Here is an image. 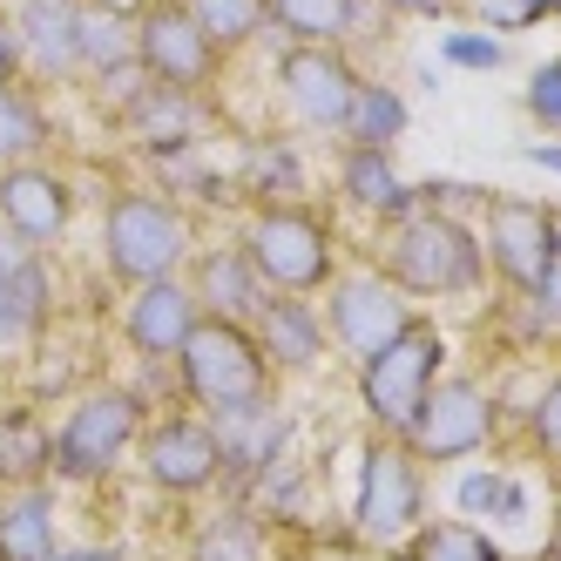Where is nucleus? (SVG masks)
Masks as SVG:
<instances>
[{
	"label": "nucleus",
	"instance_id": "obj_37",
	"mask_svg": "<svg viewBox=\"0 0 561 561\" xmlns=\"http://www.w3.org/2000/svg\"><path fill=\"white\" fill-rule=\"evenodd\" d=\"M494 494H501V467H467V473H454V501H460L467 520H488L494 514Z\"/></svg>",
	"mask_w": 561,
	"mask_h": 561
},
{
	"label": "nucleus",
	"instance_id": "obj_35",
	"mask_svg": "<svg viewBox=\"0 0 561 561\" xmlns=\"http://www.w3.org/2000/svg\"><path fill=\"white\" fill-rule=\"evenodd\" d=\"M460 8L473 14V27H494V34H528V27H541L535 0H460Z\"/></svg>",
	"mask_w": 561,
	"mask_h": 561
},
{
	"label": "nucleus",
	"instance_id": "obj_38",
	"mask_svg": "<svg viewBox=\"0 0 561 561\" xmlns=\"http://www.w3.org/2000/svg\"><path fill=\"white\" fill-rule=\"evenodd\" d=\"M528 433H535V447L548 454V460H561V373L541 386V399H535V413H528Z\"/></svg>",
	"mask_w": 561,
	"mask_h": 561
},
{
	"label": "nucleus",
	"instance_id": "obj_9",
	"mask_svg": "<svg viewBox=\"0 0 561 561\" xmlns=\"http://www.w3.org/2000/svg\"><path fill=\"white\" fill-rule=\"evenodd\" d=\"M407 325H413V298L386 271H339L325 285V339L352 366H366L373 352H386Z\"/></svg>",
	"mask_w": 561,
	"mask_h": 561
},
{
	"label": "nucleus",
	"instance_id": "obj_22",
	"mask_svg": "<svg viewBox=\"0 0 561 561\" xmlns=\"http://www.w3.org/2000/svg\"><path fill=\"white\" fill-rule=\"evenodd\" d=\"M257 345H264V358H271V373H311L318 358H325V311H311V298H298V291H271V305L257 311Z\"/></svg>",
	"mask_w": 561,
	"mask_h": 561
},
{
	"label": "nucleus",
	"instance_id": "obj_45",
	"mask_svg": "<svg viewBox=\"0 0 561 561\" xmlns=\"http://www.w3.org/2000/svg\"><path fill=\"white\" fill-rule=\"evenodd\" d=\"M528 156H535V163H541L548 176H561V136H541V142H535Z\"/></svg>",
	"mask_w": 561,
	"mask_h": 561
},
{
	"label": "nucleus",
	"instance_id": "obj_19",
	"mask_svg": "<svg viewBox=\"0 0 561 561\" xmlns=\"http://www.w3.org/2000/svg\"><path fill=\"white\" fill-rule=\"evenodd\" d=\"M190 291H196V311L237 318V325H257V311L271 305V285L257 277V264L244 257V244H210V251H196Z\"/></svg>",
	"mask_w": 561,
	"mask_h": 561
},
{
	"label": "nucleus",
	"instance_id": "obj_27",
	"mask_svg": "<svg viewBox=\"0 0 561 561\" xmlns=\"http://www.w3.org/2000/svg\"><path fill=\"white\" fill-rule=\"evenodd\" d=\"M399 561H501V548L480 520H420Z\"/></svg>",
	"mask_w": 561,
	"mask_h": 561
},
{
	"label": "nucleus",
	"instance_id": "obj_26",
	"mask_svg": "<svg viewBox=\"0 0 561 561\" xmlns=\"http://www.w3.org/2000/svg\"><path fill=\"white\" fill-rule=\"evenodd\" d=\"M42 149H48V108H42L27 75H14V82H0V170L27 163Z\"/></svg>",
	"mask_w": 561,
	"mask_h": 561
},
{
	"label": "nucleus",
	"instance_id": "obj_49",
	"mask_svg": "<svg viewBox=\"0 0 561 561\" xmlns=\"http://www.w3.org/2000/svg\"><path fill=\"white\" fill-rule=\"evenodd\" d=\"M541 561H561V535H554V541H548V554H541Z\"/></svg>",
	"mask_w": 561,
	"mask_h": 561
},
{
	"label": "nucleus",
	"instance_id": "obj_17",
	"mask_svg": "<svg viewBox=\"0 0 561 561\" xmlns=\"http://www.w3.org/2000/svg\"><path fill=\"white\" fill-rule=\"evenodd\" d=\"M196 325V291L190 277H149V285H129L123 298V339L142 352V358H176L183 332Z\"/></svg>",
	"mask_w": 561,
	"mask_h": 561
},
{
	"label": "nucleus",
	"instance_id": "obj_8",
	"mask_svg": "<svg viewBox=\"0 0 561 561\" xmlns=\"http://www.w3.org/2000/svg\"><path fill=\"white\" fill-rule=\"evenodd\" d=\"M426 507V480L407 439H373L358 460V501H352V535L366 548H407V535L420 528Z\"/></svg>",
	"mask_w": 561,
	"mask_h": 561
},
{
	"label": "nucleus",
	"instance_id": "obj_52",
	"mask_svg": "<svg viewBox=\"0 0 561 561\" xmlns=\"http://www.w3.org/2000/svg\"><path fill=\"white\" fill-rule=\"evenodd\" d=\"M0 561H8V554H0Z\"/></svg>",
	"mask_w": 561,
	"mask_h": 561
},
{
	"label": "nucleus",
	"instance_id": "obj_16",
	"mask_svg": "<svg viewBox=\"0 0 561 561\" xmlns=\"http://www.w3.org/2000/svg\"><path fill=\"white\" fill-rule=\"evenodd\" d=\"M48 311H55L48 257L34 251V244H21L14 230H0V352H27V345H42Z\"/></svg>",
	"mask_w": 561,
	"mask_h": 561
},
{
	"label": "nucleus",
	"instance_id": "obj_10",
	"mask_svg": "<svg viewBox=\"0 0 561 561\" xmlns=\"http://www.w3.org/2000/svg\"><path fill=\"white\" fill-rule=\"evenodd\" d=\"M494 399L480 379H447L439 373V386L426 392V407L407 433V447L420 467H447V460H480L494 447Z\"/></svg>",
	"mask_w": 561,
	"mask_h": 561
},
{
	"label": "nucleus",
	"instance_id": "obj_18",
	"mask_svg": "<svg viewBox=\"0 0 561 561\" xmlns=\"http://www.w3.org/2000/svg\"><path fill=\"white\" fill-rule=\"evenodd\" d=\"M210 433H217V460H224V473L257 480L277 454H285L291 420L277 413V407H271V392H264V399H244V407L210 413Z\"/></svg>",
	"mask_w": 561,
	"mask_h": 561
},
{
	"label": "nucleus",
	"instance_id": "obj_31",
	"mask_svg": "<svg viewBox=\"0 0 561 561\" xmlns=\"http://www.w3.org/2000/svg\"><path fill=\"white\" fill-rule=\"evenodd\" d=\"M190 561H271V548H264V520L257 514H217L204 535L190 541Z\"/></svg>",
	"mask_w": 561,
	"mask_h": 561
},
{
	"label": "nucleus",
	"instance_id": "obj_51",
	"mask_svg": "<svg viewBox=\"0 0 561 561\" xmlns=\"http://www.w3.org/2000/svg\"><path fill=\"white\" fill-rule=\"evenodd\" d=\"M0 8H8V0H0Z\"/></svg>",
	"mask_w": 561,
	"mask_h": 561
},
{
	"label": "nucleus",
	"instance_id": "obj_12",
	"mask_svg": "<svg viewBox=\"0 0 561 561\" xmlns=\"http://www.w3.org/2000/svg\"><path fill=\"white\" fill-rule=\"evenodd\" d=\"M480 251H488V271L507 291H535L554 264L548 204H535V196H488L480 204Z\"/></svg>",
	"mask_w": 561,
	"mask_h": 561
},
{
	"label": "nucleus",
	"instance_id": "obj_33",
	"mask_svg": "<svg viewBox=\"0 0 561 561\" xmlns=\"http://www.w3.org/2000/svg\"><path fill=\"white\" fill-rule=\"evenodd\" d=\"M439 61L447 68H467V75H494V68H507V34H494V27H447V42H439Z\"/></svg>",
	"mask_w": 561,
	"mask_h": 561
},
{
	"label": "nucleus",
	"instance_id": "obj_1",
	"mask_svg": "<svg viewBox=\"0 0 561 561\" xmlns=\"http://www.w3.org/2000/svg\"><path fill=\"white\" fill-rule=\"evenodd\" d=\"M379 271L392 277L407 298H460L488 285V251H480V230H467L447 210H413L386 224V244H379Z\"/></svg>",
	"mask_w": 561,
	"mask_h": 561
},
{
	"label": "nucleus",
	"instance_id": "obj_40",
	"mask_svg": "<svg viewBox=\"0 0 561 561\" xmlns=\"http://www.w3.org/2000/svg\"><path fill=\"white\" fill-rule=\"evenodd\" d=\"M528 305H535V318H541V332H561V264H548V277L528 291Z\"/></svg>",
	"mask_w": 561,
	"mask_h": 561
},
{
	"label": "nucleus",
	"instance_id": "obj_47",
	"mask_svg": "<svg viewBox=\"0 0 561 561\" xmlns=\"http://www.w3.org/2000/svg\"><path fill=\"white\" fill-rule=\"evenodd\" d=\"M548 251H554V264H561V204L548 210Z\"/></svg>",
	"mask_w": 561,
	"mask_h": 561
},
{
	"label": "nucleus",
	"instance_id": "obj_15",
	"mask_svg": "<svg viewBox=\"0 0 561 561\" xmlns=\"http://www.w3.org/2000/svg\"><path fill=\"white\" fill-rule=\"evenodd\" d=\"M142 473H149V488H163V494H204L217 488V433L210 420H196V413H156V426L142 433Z\"/></svg>",
	"mask_w": 561,
	"mask_h": 561
},
{
	"label": "nucleus",
	"instance_id": "obj_39",
	"mask_svg": "<svg viewBox=\"0 0 561 561\" xmlns=\"http://www.w3.org/2000/svg\"><path fill=\"white\" fill-rule=\"evenodd\" d=\"M420 204H426V210H447V217H460V210H480V204H488V190L433 176V183H420Z\"/></svg>",
	"mask_w": 561,
	"mask_h": 561
},
{
	"label": "nucleus",
	"instance_id": "obj_29",
	"mask_svg": "<svg viewBox=\"0 0 561 561\" xmlns=\"http://www.w3.org/2000/svg\"><path fill=\"white\" fill-rule=\"evenodd\" d=\"M183 8L196 14V27H204L224 55H244L251 42H264V27H271L264 0H183Z\"/></svg>",
	"mask_w": 561,
	"mask_h": 561
},
{
	"label": "nucleus",
	"instance_id": "obj_23",
	"mask_svg": "<svg viewBox=\"0 0 561 561\" xmlns=\"http://www.w3.org/2000/svg\"><path fill=\"white\" fill-rule=\"evenodd\" d=\"M407 129H413V102L399 95L392 82H373V75H358L339 136H345V142H366V149H399V136H407Z\"/></svg>",
	"mask_w": 561,
	"mask_h": 561
},
{
	"label": "nucleus",
	"instance_id": "obj_43",
	"mask_svg": "<svg viewBox=\"0 0 561 561\" xmlns=\"http://www.w3.org/2000/svg\"><path fill=\"white\" fill-rule=\"evenodd\" d=\"M14 75H21V42H14L8 8H0V82H14Z\"/></svg>",
	"mask_w": 561,
	"mask_h": 561
},
{
	"label": "nucleus",
	"instance_id": "obj_5",
	"mask_svg": "<svg viewBox=\"0 0 561 561\" xmlns=\"http://www.w3.org/2000/svg\"><path fill=\"white\" fill-rule=\"evenodd\" d=\"M149 407L136 386H89L75 392L68 420L55 426V473L75 480V488H89V480H108L115 460L129 454V439L142 433Z\"/></svg>",
	"mask_w": 561,
	"mask_h": 561
},
{
	"label": "nucleus",
	"instance_id": "obj_34",
	"mask_svg": "<svg viewBox=\"0 0 561 561\" xmlns=\"http://www.w3.org/2000/svg\"><path fill=\"white\" fill-rule=\"evenodd\" d=\"M520 108H528V123L541 136H561V55H548L535 75H528V95H520Z\"/></svg>",
	"mask_w": 561,
	"mask_h": 561
},
{
	"label": "nucleus",
	"instance_id": "obj_46",
	"mask_svg": "<svg viewBox=\"0 0 561 561\" xmlns=\"http://www.w3.org/2000/svg\"><path fill=\"white\" fill-rule=\"evenodd\" d=\"M89 8H108V14H129V21H136V14L149 8V0H89Z\"/></svg>",
	"mask_w": 561,
	"mask_h": 561
},
{
	"label": "nucleus",
	"instance_id": "obj_7",
	"mask_svg": "<svg viewBox=\"0 0 561 561\" xmlns=\"http://www.w3.org/2000/svg\"><path fill=\"white\" fill-rule=\"evenodd\" d=\"M352 82H358V68H352V55L339 42H285L277 48L271 89H277L285 129H298V136H339Z\"/></svg>",
	"mask_w": 561,
	"mask_h": 561
},
{
	"label": "nucleus",
	"instance_id": "obj_6",
	"mask_svg": "<svg viewBox=\"0 0 561 561\" xmlns=\"http://www.w3.org/2000/svg\"><path fill=\"white\" fill-rule=\"evenodd\" d=\"M439 373H447V345H439L433 325H413L399 332L386 352H373L366 366H358V399H366V413L386 439H407L420 407H426V392L439 386Z\"/></svg>",
	"mask_w": 561,
	"mask_h": 561
},
{
	"label": "nucleus",
	"instance_id": "obj_21",
	"mask_svg": "<svg viewBox=\"0 0 561 561\" xmlns=\"http://www.w3.org/2000/svg\"><path fill=\"white\" fill-rule=\"evenodd\" d=\"M115 123H123V136H129L142 156H156V149H176V142H196V136H204L210 108H204V95H196V89L149 82L129 108H115Z\"/></svg>",
	"mask_w": 561,
	"mask_h": 561
},
{
	"label": "nucleus",
	"instance_id": "obj_30",
	"mask_svg": "<svg viewBox=\"0 0 561 561\" xmlns=\"http://www.w3.org/2000/svg\"><path fill=\"white\" fill-rule=\"evenodd\" d=\"M271 34L285 42H345V14L352 0H264Z\"/></svg>",
	"mask_w": 561,
	"mask_h": 561
},
{
	"label": "nucleus",
	"instance_id": "obj_42",
	"mask_svg": "<svg viewBox=\"0 0 561 561\" xmlns=\"http://www.w3.org/2000/svg\"><path fill=\"white\" fill-rule=\"evenodd\" d=\"M520 514H528V480H520V473H501V494H494V514H488V520L514 528Z\"/></svg>",
	"mask_w": 561,
	"mask_h": 561
},
{
	"label": "nucleus",
	"instance_id": "obj_48",
	"mask_svg": "<svg viewBox=\"0 0 561 561\" xmlns=\"http://www.w3.org/2000/svg\"><path fill=\"white\" fill-rule=\"evenodd\" d=\"M554 8H561V0H535V14H541V21H554Z\"/></svg>",
	"mask_w": 561,
	"mask_h": 561
},
{
	"label": "nucleus",
	"instance_id": "obj_11",
	"mask_svg": "<svg viewBox=\"0 0 561 561\" xmlns=\"http://www.w3.org/2000/svg\"><path fill=\"white\" fill-rule=\"evenodd\" d=\"M136 61L156 75V82H170V89L210 95L230 55L196 27V14L183 8V0H149V8L136 14Z\"/></svg>",
	"mask_w": 561,
	"mask_h": 561
},
{
	"label": "nucleus",
	"instance_id": "obj_36",
	"mask_svg": "<svg viewBox=\"0 0 561 561\" xmlns=\"http://www.w3.org/2000/svg\"><path fill=\"white\" fill-rule=\"evenodd\" d=\"M89 82H95V95H102V108L115 115V108H129L149 82H156V75L142 68V61H123V68H102V75H89Z\"/></svg>",
	"mask_w": 561,
	"mask_h": 561
},
{
	"label": "nucleus",
	"instance_id": "obj_14",
	"mask_svg": "<svg viewBox=\"0 0 561 561\" xmlns=\"http://www.w3.org/2000/svg\"><path fill=\"white\" fill-rule=\"evenodd\" d=\"M68 224H75V190L61 183V170H48L42 156L0 170V230H14L34 251H55Z\"/></svg>",
	"mask_w": 561,
	"mask_h": 561
},
{
	"label": "nucleus",
	"instance_id": "obj_2",
	"mask_svg": "<svg viewBox=\"0 0 561 561\" xmlns=\"http://www.w3.org/2000/svg\"><path fill=\"white\" fill-rule=\"evenodd\" d=\"M271 358L257 345L251 325L237 318H217V311H196V325L183 332L176 345V392L204 413H224V407H244V399H264L271 392Z\"/></svg>",
	"mask_w": 561,
	"mask_h": 561
},
{
	"label": "nucleus",
	"instance_id": "obj_24",
	"mask_svg": "<svg viewBox=\"0 0 561 561\" xmlns=\"http://www.w3.org/2000/svg\"><path fill=\"white\" fill-rule=\"evenodd\" d=\"M55 473V433L27 407L0 413V488H42Z\"/></svg>",
	"mask_w": 561,
	"mask_h": 561
},
{
	"label": "nucleus",
	"instance_id": "obj_41",
	"mask_svg": "<svg viewBox=\"0 0 561 561\" xmlns=\"http://www.w3.org/2000/svg\"><path fill=\"white\" fill-rule=\"evenodd\" d=\"M392 21H454L460 0H379Z\"/></svg>",
	"mask_w": 561,
	"mask_h": 561
},
{
	"label": "nucleus",
	"instance_id": "obj_50",
	"mask_svg": "<svg viewBox=\"0 0 561 561\" xmlns=\"http://www.w3.org/2000/svg\"><path fill=\"white\" fill-rule=\"evenodd\" d=\"M554 21H561V8H554Z\"/></svg>",
	"mask_w": 561,
	"mask_h": 561
},
{
	"label": "nucleus",
	"instance_id": "obj_32",
	"mask_svg": "<svg viewBox=\"0 0 561 561\" xmlns=\"http://www.w3.org/2000/svg\"><path fill=\"white\" fill-rule=\"evenodd\" d=\"M244 183L257 204H271V196H298L305 190V163H298V149L291 142H257L244 156Z\"/></svg>",
	"mask_w": 561,
	"mask_h": 561
},
{
	"label": "nucleus",
	"instance_id": "obj_53",
	"mask_svg": "<svg viewBox=\"0 0 561 561\" xmlns=\"http://www.w3.org/2000/svg\"><path fill=\"white\" fill-rule=\"evenodd\" d=\"M554 467H561V460H554Z\"/></svg>",
	"mask_w": 561,
	"mask_h": 561
},
{
	"label": "nucleus",
	"instance_id": "obj_44",
	"mask_svg": "<svg viewBox=\"0 0 561 561\" xmlns=\"http://www.w3.org/2000/svg\"><path fill=\"white\" fill-rule=\"evenodd\" d=\"M42 561H123V554H115V548H61V541H55Z\"/></svg>",
	"mask_w": 561,
	"mask_h": 561
},
{
	"label": "nucleus",
	"instance_id": "obj_25",
	"mask_svg": "<svg viewBox=\"0 0 561 561\" xmlns=\"http://www.w3.org/2000/svg\"><path fill=\"white\" fill-rule=\"evenodd\" d=\"M48 548H55V494L48 488H8V501H0V554L42 561Z\"/></svg>",
	"mask_w": 561,
	"mask_h": 561
},
{
	"label": "nucleus",
	"instance_id": "obj_28",
	"mask_svg": "<svg viewBox=\"0 0 561 561\" xmlns=\"http://www.w3.org/2000/svg\"><path fill=\"white\" fill-rule=\"evenodd\" d=\"M75 55H82V75H102V68L136 61V21H129V14H108V8H89V0H82Z\"/></svg>",
	"mask_w": 561,
	"mask_h": 561
},
{
	"label": "nucleus",
	"instance_id": "obj_3",
	"mask_svg": "<svg viewBox=\"0 0 561 561\" xmlns=\"http://www.w3.org/2000/svg\"><path fill=\"white\" fill-rule=\"evenodd\" d=\"M190 210L170 190H115L102 204V264L123 285L176 277L190 264Z\"/></svg>",
	"mask_w": 561,
	"mask_h": 561
},
{
	"label": "nucleus",
	"instance_id": "obj_13",
	"mask_svg": "<svg viewBox=\"0 0 561 561\" xmlns=\"http://www.w3.org/2000/svg\"><path fill=\"white\" fill-rule=\"evenodd\" d=\"M8 21H14V42H21V75L34 89L82 82V55H75L82 0H8Z\"/></svg>",
	"mask_w": 561,
	"mask_h": 561
},
{
	"label": "nucleus",
	"instance_id": "obj_20",
	"mask_svg": "<svg viewBox=\"0 0 561 561\" xmlns=\"http://www.w3.org/2000/svg\"><path fill=\"white\" fill-rule=\"evenodd\" d=\"M339 196H345L352 210L379 217V224H399V217L420 210V183L399 176L392 149H366V142H345L339 149Z\"/></svg>",
	"mask_w": 561,
	"mask_h": 561
},
{
	"label": "nucleus",
	"instance_id": "obj_4",
	"mask_svg": "<svg viewBox=\"0 0 561 561\" xmlns=\"http://www.w3.org/2000/svg\"><path fill=\"white\" fill-rule=\"evenodd\" d=\"M244 257L257 264V277L271 291H325L339 277V251H332V224L318 217L311 204H298V196H271V204H257L244 217Z\"/></svg>",
	"mask_w": 561,
	"mask_h": 561
}]
</instances>
